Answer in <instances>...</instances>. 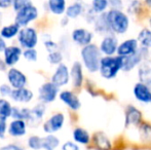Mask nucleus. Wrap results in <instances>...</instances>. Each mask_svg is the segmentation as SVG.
<instances>
[{"mask_svg":"<svg viewBox=\"0 0 151 150\" xmlns=\"http://www.w3.org/2000/svg\"><path fill=\"white\" fill-rule=\"evenodd\" d=\"M12 104L9 103V101H7L6 99H0V116L4 117L7 119L8 117H10L12 114Z\"/></svg>","mask_w":151,"mask_h":150,"instance_id":"nucleus-33","label":"nucleus"},{"mask_svg":"<svg viewBox=\"0 0 151 150\" xmlns=\"http://www.w3.org/2000/svg\"><path fill=\"white\" fill-rule=\"evenodd\" d=\"M12 90H14V88H12L9 83H3L0 85V95L3 97H10L12 94Z\"/></svg>","mask_w":151,"mask_h":150,"instance_id":"nucleus-39","label":"nucleus"},{"mask_svg":"<svg viewBox=\"0 0 151 150\" xmlns=\"http://www.w3.org/2000/svg\"><path fill=\"white\" fill-rule=\"evenodd\" d=\"M64 122H65L64 114L61 112L55 113L43 123V131L50 135L52 133H56L63 128Z\"/></svg>","mask_w":151,"mask_h":150,"instance_id":"nucleus-11","label":"nucleus"},{"mask_svg":"<svg viewBox=\"0 0 151 150\" xmlns=\"http://www.w3.org/2000/svg\"><path fill=\"white\" fill-rule=\"evenodd\" d=\"M71 38L73 40L74 43L78 44V45L86 46L91 43V40L93 38V34L88 31V29L84 28H76L72 31Z\"/></svg>","mask_w":151,"mask_h":150,"instance_id":"nucleus-13","label":"nucleus"},{"mask_svg":"<svg viewBox=\"0 0 151 150\" xmlns=\"http://www.w3.org/2000/svg\"><path fill=\"white\" fill-rule=\"evenodd\" d=\"M1 19H2V16H1V12H0V23H1Z\"/></svg>","mask_w":151,"mask_h":150,"instance_id":"nucleus-51","label":"nucleus"},{"mask_svg":"<svg viewBox=\"0 0 151 150\" xmlns=\"http://www.w3.org/2000/svg\"><path fill=\"white\" fill-rule=\"evenodd\" d=\"M118 39L114 34H107L104 36L100 43V50L105 56H114L117 54L118 48Z\"/></svg>","mask_w":151,"mask_h":150,"instance_id":"nucleus-8","label":"nucleus"},{"mask_svg":"<svg viewBox=\"0 0 151 150\" xmlns=\"http://www.w3.org/2000/svg\"><path fill=\"white\" fill-rule=\"evenodd\" d=\"M23 57L26 61L29 62H35L38 59V52L35 48H27L23 52Z\"/></svg>","mask_w":151,"mask_h":150,"instance_id":"nucleus-37","label":"nucleus"},{"mask_svg":"<svg viewBox=\"0 0 151 150\" xmlns=\"http://www.w3.org/2000/svg\"><path fill=\"white\" fill-rule=\"evenodd\" d=\"M108 0H93L91 1V8L93 9V11L97 14H102L107 12L106 10L108 9Z\"/></svg>","mask_w":151,"mask_h":150,"instance_id":"nucleus-32","label":"nucleus"},{"mask_svg":"<svg viewBox=\"0 0 151 150\" xmlns=\"http://www.w3.org/2000/svg\"><path fill=\"white\" fill-rule=\"evenodd\" d=\"M70 77L74 88H80L83 84V70L80 62H74L70 70Z\"/></svg>","mask_w":151,"mask_h":150,"instance_id":"nucleus-20","label":"nucleus"},{"mask_svg":"<svg viewBox=\"0 0 151 150\" xmlns=\"http://www.w3.org/2000/svg\"><path fill=\"white\" fill-rule=\"evenodd\" d=\"M6 128H7V124H6V118L1 117L0 116V138L4 136L6 132Z\"/></svg>","mask_w":151,"mask_h":150,"instance_id":"nucleus-43","label":"nucleus"},{"mask_svg":"<svg viewBox=\"0 0 151 150\" xmlns=\"http://www.w3.org/2000/svg\"><path fill=\"white\" fill-rule=\"evenodd\" d=\"M73 140L78 144L88 145L90 144L91 138L90 133L86 130H84L82 128H76L73 131Z\"/></svg>","mask_w":151,"mask_h":150,"instance_id":"nucleus-26","label":"nucleus"},{"mask_svg":"<svg viewBox=\"0 0 151 150\" xmlns=\"http://www.w3.org/2000/svg\"><path fill=\"white\" fill-rule=\"evenodd\" d=\"M29 3H31V0H14V4H12V8H14V10H16V11H19V10L22 9L23 7L28 5Z\"/></svg>","mask_w":151,"mask_h":150,"instance_id":"nucleus-40","label":"nucleus"},{"mask_svg":"<svg viewBox=\"0 0 151 150\" xmlns=\"http://www.w3.org/2000/svg\"><path fill=\"white\" fill-rule=\"evenodd\" d=\"M6 47H7V46H6L5 39L0 35V52H3Z\"/></svg>","mask_w":151,"mask_h":150,"instance_id":"nucleus-46","label":"nucleus"},{"mask_svg":"<svg viewBox=\"0 0 151 150\" xmlns=\"http://www.w3.org/2000/svg\"><path fill=\"white\" fill-rule=\"evenodd\" d=\"M150 103H151V100H150Z\"/></svg>","mask_w":151,"mask_h":150,"instance_id":"nucleus-52","label":"nucleus"},{"mask_svg":"<svg viewBox=\"0 0 151 150\" xmlns=\"http://www.w3.org/2000/svg\"><path fill=\"white\" fill-rule=\"evenodd\" d=\"M108 26L111 33L116 35H122L129 30V19L127 14L120 9H109L106 12Z\"/></svg>","mask_w":151,"mask_h":150,"instance_id":"nucleus-1","label":"nucleus"},{"mask_svg":"<svg viewBox=\"0 0 151 150\" xmlns=\"http://www.w3.org/2000/svg\"><path fill=\"white\" fill-rule=\"evenodd\" d=\"M0 96H1V95H0Z\"/></svg>","mask_w":151,"mask_h":150,"instance_id":"nucleus-53","label":"nucleus"},{"mask_svg":"<svg viewBox=\"0 0 151 150\" xmlns=\"http://www.w3.org/2000/svg\"><path fill=\"white\" fill-rule=\"evenodd\" d=\"M142 112L134 106H127L125 109V128H131V126H139L142 123Z\"/></svg>","mask_w":151,"mask_h":150,"instance_id":"nucleus-14","label":"nucleus"},{"mask_svg":"<svg viewBox=\"0 0 151 150\" xmlns=\"http://www.w3.org/2000/svg\"><path fill=\"white\" fill-rule=\"evenodd\" d=\"M138 76L140 81L151 86V61L146 59L139 65Z\"/></svg>","mask_w":151,"mask_h":150,"instance_id":"nucleus-21","label":"nucleus"},{"mask_svg":"<svg viewBox=\"0 0 151 150\" xmlns=\"http://www.w3.org/2000/svg\"><path fill=\"white\" fill-rule=\"evenodd\" d=\"M123 57L121 56H105L102 58L99 72L105 79L115 78L119 71H122Z\"/></svg>","mask_w":151,"mask_h":150,"instance_id":"nucleus-3","label":"nucleus"},{"mask_svg":"<svg viewBox=\"0 0 151 150\" xmlns=\"http://www.w3.org/2000/svg\"><path fill=\"white\" fill-rule=\"evenodd\" d=\"M43 44L48 52L58 50V44H57V42H55L54 40H52L50 38H48V39H43Z\"/></svg>","mask_w":151,"mask_h":150,"instance_id":"nucleus-38","label":"nucleus"},{"mask_svg":"<svg viewBox=\"0 0 151 150\" xmlns=\"http://www.w3.org/2000/svg\"><path fill=\"white\" fill-rule=\"evenodd\" d=\"M47 7L52 14L61 16L66 12L67 4H66V0H48Z\"/></svg>","mask_w":151,"mask_h":150,"instance_id":"nucleus-24","label":"nucleus"},{"mask_svg":"<svg viewBox=\"0 0 151 150\" xmlns=\"http://www.w3.org/2000/svg\"><path fill=\"white\" fill-rule=\"evenodd\" d=\"M109 6L111 9H122L123 8V1L122 0H108Z\"/></svg>","mask_w":151,"mask_h":150,"instance_id":"nucleus-41","label":"nucleus"},{"mask_svg":"<svg viewBox=\"0 0 151 150\" xmlns=\"http://www.w3.org/2000/svg\"><path fill=\"white\" fill-rule=\"evenodd\" d=\"M19 44L22 48H34L38 43V33L33 27H24L18 35Z\"/></svg>","mask_w":151,"mask_h":150,"instance_id":"nucleus-5","label":"nucleus"},{"mask_svg":"<svg viewBox=\"0 0 151 150\" xmlns=\"http://www.w3.org/2000/svg\"><path fill=\"white\" fill-rule=\"evenodd\" d=\"M93 27H95V31L100 34H110L111 31H110V28L108 26L107 23V19H106V12L105 14H102L97 16L95 22H93Z\"/></svg>","mask_w":151,"mask_h":150,"instance_id":"nucleus-23","label":"nucleus"},{"mask_svg":"<svg viewBox=\"0 0 151 150\" xmlns=\"http://www.w3.org/2000/svg\"><path fill=\"white\" fill-rule=\"evenodd\" d=\"M133 94L136 100L141 103H150L151 100V88L149 85L139 81L135 84L133 88Z\"/></svg>","mask_w":151,"mask_h":150,"instance_id":"nucleus-15","label":"nucleus"},{"mask_svg":"<svg viewBox=\"0 0 151 150\" xmlns=\"http://www.w3.org/2000/svg\"><path fill=\"white\" fill-rule=\"evenodd\" d=\"M60 145V140L54 135H47L42 138V149L44 150H55Z\"/></svg>","mask_w":151,"mask_h":150,"instance_id":"nucleus-29","label":"nucleus"},{"mask_svg":"<svg viewBox=\"0 0 151 150\" xmlns=\"http://www.w3.org/2000/svg\"><path fill=\"white\" fill-rule=\"evenodd\" d=\"M47 60L52 65H60L62 64V61H63V54L59 50L48 52Z\"/></svg>","mask_w":151,"mask_h":150,"instance_id":"nucleus-34","label":"nucleus"},{"mask_svg":"<svg viewBox=\"0 0 151 150\" xmlns=\"http://www.w3.org/2000/svg\"><path fill=\"white\" fill-rule=\"evenodd\" d=\"M59 95V88L54 84L52 81L44 82L39 88H38V99L43 104L54 102Z\"/></svg>","mask_w":151,"mask_h":150,"instance_id":"nucleus-6","label":"nucleus"},{"mask_svg":"<svg viewBox=\"0 0 151 150\" xmlns=\"http://www.w3.org/2000/svg\"><path fill=\"white\" fill-rule=\"evenodd\" d=\"M149 26H150V28H151V18L149 19Z\"/></svg>","mask_w":151,"mask_h":150,"instance_id":"nucleus-49","label":"nucleus"},{"mask_svg":"<svg viewBox=\"0 0 151 150\" xmlns=\"http://www.w3.org/2000/svg\"><path fill=\"white\" fill-rule=\"evenodd\" d=\"M142 10V3L140 0H132L127 6V11L132 14H138Z\"/></svg>","mask_w":151,"mask_h":150,"instance_id":"nucleus-36","label":"nucleus"},{"mask_svg":"<svg viewBox=\"0 0 151 150\" xmlns=\"http://www.w3.org/2000/svg\"><path fill=\"white\" fill-rule=\"evenodd\" d=\"M14 0H0V8L1 9H6V8L10 7L14 4Z\"/></svg>","mask_w":151,"mask_h":150,"instance_id":"nucleus-44","label":"nucleus"},{"mask_svg":"<svg viewBox=\"0 0 151 150\" xmlns=\"http://www.w3.org/2000/svg\"><path fill=\"white\" fill-rule=\"evenodd\" d=\"M0 150H23L21 148L20 146H18V145H14V144H8L6 145V146H3L0 148Z\"/></svg>","mask_w":151,"mask_h":150,"instance_id":"nucleus-45","label":"nucleus"},{"mask_svg":"<svg viewBox=\"0 0 151 150\" xmlns=\"http://www.w3.org/2000/svg\"><path fill=\"white\" fill-rule=\"evenodd\" d=\"M138 41L141 44V47L150 48L151 47V30L150 29H142L138 34Z\"/></svg>","mask_w":151,"mask_h":150,"instance_id":"nucleus-30","label":"nucleus"},{"mask_svg":"<svg viewBox=\"0 0 151 150\" xmlns=\"http://www.w3.org/2000/svg\"><path fill=\"white\" fill-rule=\"evenodd\" d=\"M80 56H81L82 64L88 72L95 73L99 71L101 60L103 58L100 47H98L93 43L83 46L80 50Z\"/></svg>","mask_w":151,"mask_h":150,"instance_id":"nucleus-2","label":"nucleus"},{"mask_svg":"<svg viewBox=\"0 0 151 150\" xmlns=\"http://www.w3.org/2000/svg\"><path fill=\"white\" fill-rule=\"evenodd\" d=\"M148 55V48L141 47L138 50L137 52L129 57H123V72H129L133 70L135 67L140 65L144 60H146V57Z\"/></svg>","mask_w":151,"mask_h":150,"instance_id":"nucleus-7","label":"nucleus"},{"mask_svg":"<svg viewBox=\"0 0 151 150\" xmlns=\"http://www.w3.org/2000/svg\"><path fill=\"white\" fill-rule=\"evenodd\" d=\"M21 29L22 28H21L17 23L6 25V26L1 28V30H0V35H1L4 39H12V38L18 36Z\"/></svg>","mask_w":151,"mask_h":150,"instance_id":"nucleus-27","label":"nucleus"},{"mask_svg":"<svg viewBox=\"0 0 151 150\" xmlns=\"http://www.w3.org/2000/svg\"><path fill=\"white\" fill-rule=\"evenodd\" d=\"M45 105L43 103L41 104H37L36 106H34L33 108L31 109V117L29 119V123L30 124H36L39 121H41L42 117L44 116V113H45Z\"/></svg>","mask_w":151,"mask_h":150,"instance_id":"nucleus-28","label":"nucleus"},{"mask_svg":"<svg viewBox=\"0 0 151 150\" xmlns=\"http://www.w3.org/2000/svg\"><path fill=\"white\" fill-rule=\"evenodd\" d=\"M50 81L54 84H56L58 88L64 86L66 84L69 83L70 81V71L69 68L67 67V65L65 64H60L58 65V67L55 70L54 74L52 75V80Z\"/></svg>","mask_w":151,"mask_h":150,"instance_id":"nucleus-9","label":"nucleus"},{"mask_svg":"<svg viewBox=\"0 0 151 150\" xmlns=\"http://www.w3.org/2000/svg\"><path fill=\"white\" fill-rule=\"evenodd\" d=\"M28 146L34 150L42 149V138L38 136H31L28 139Z\"/></svg>","mask_w":151,"mask_h":150,"instance_id":"nucleus-35","label":"nucleus"},{"mask_svg":"<svg viewBox=\"0 0 151 150\" xmlns=\"http://www.w3.org/2000/svg\"><path fill=\"white\" fill-rule=\"evenodd\" d=\"M139 135L141 141L146 143L151 142V124L148 122H142L139 126Z\"/></svg>","mask_w":151,"mask_h":150,"instance_id":"nucleus-31","label":"nucleus"},{"mask_svg":"<svg viewBox=\"0 0 151 150\" xmlns=\"http://www.w3.org/2000/svg\"><path fill=\"white\" fill-rule=\"evenodd\" d=\"M60 100L66 106L69 107L71 110H78L81 107V102L78 99V97L70 90H63L60 93Z\"/></svg>","mask_w":151,"mask_h":150,"instance_id":"nucleus-17","label":"nucleus"},{"mask_svg":"<svg viewBox=\"0 0 151 150\" xmlns=\"http://www.w3.org/2000/svg\"><path fill=\"white\" fill-rule=\"evenodd\" d=\"M5 68H6V65H5V63H4L3 59L0 58V71H4Z\"/></svg>","mask_w":151,"mask_h":150,"instance_id":"nucleus-47","label":"nucleus"},{"mask_svg":"<svg viewBox=\"0 0 151 150\" xmlns=\"http://www.w3.org/2000/svg\"><path fill=\"white\" fill-rule=\"evenodd\" d=\"M139 50V41L135 38H129L124 41H122L118 45L117 48V56L121 57H129L134 55Z\"/></svg>","mask_w":151,"mask_h":150,"instance_id":"nucleus-16","label":"nucleus"},{"mask_svg":"<svg viewBox=\"0 0 151 150\" xmlns=\"http://www.w3.org/2000/svg\"><path fill=\"white\" fill-rule=\"evenodd\" d=\"M38 14H39L38 8L31 2L28 5L23 7L22 9L17 11L14 20L21 28H24V27H28L30 23L34 22L38 18Z\"/></svg>","mask_w":151,"mask_h":150,"instance_id":"nucleus-4","label":"nucleus"},{"mask_svg":"<svg viewBox=\"0 0 151 150\" xmlns=\"http://www.w3.org/2000/svg\"><path fill=\"white\" fill-rule=\"evenodd\" d=\"M23 55V50L21 46L18 45H10L5 48L3 52V61L6 66L10 67L17 64L20 61L21 57Z\"/></svg>","mask_w":151,"mask_h":150,"instance_id":"nucleus-12","label":"nucleus"},{"mask_svg":"<svg viewBox=\"0 0 151 150\" xmlns=\"http://www.w3.org/2000/svg\"><path fill=\"white\" fill-rule=\"evenodd\" d=\"M84 10H86V8L81 2H74V3L70 4L69 6H67L65 14L68 19H77L83 14Z\"/></svg>","mask_w":151,"mask_h":150,"instance_id":"nucleus-25","label":"nucleus"},{"mask_svg":"<svg viewBox=\"0 0 151 150\" xmlns=\"http://www.w3.org/2000/svg\"><path fill=\"white\" fill-rule=\"evenodd\" d=\"M7 80H8V83L12 85V88L14 90L26 88V84H27L26 75L17 68H12V67L7 71Z\"/></svg>","mask_w":151,"mask_h":150,"instance_id":"nucleus-10","label":"nucleus"},{"mask_svg":"<svg viewBox=\"0 0 151 150\" xmlns=\"http://www.w3.org/2000/svg\"><path fill=\"white\" fill-rule=\"evenodd\" d=\"M12 101L18 103H29L33 100L34 94L31 90L27 88H17L12 90V94L10 96Z\"/></svg>","mask_w":151,"mask_h":150,"instance_id":"nucleus-19","label":"nucleus"},{"mask_svg":"<svg viewBox=\"0 0 151 150\" xmlns=\"http://www.w3.org/2000/svg\"><path fill=\"white\" fill-rule=\"evenodd\" d=\"M62 150H79V147L76 143L68 141V142L64 143V145L62 146Z\"/></svg>","mask_w":151,"mask_h":150,"instance_id":"nucleus-42","label":"nucleus"},{"mask_svg":"<svg viewBox=\"0 0 151 150\" xmlns=\"http://www.w3.org/2000/svg\"><path fill=\"white\" fill-rule=\"evenodd\" d=\"M27 132V122L22 119H14L8 126V133L12 137H22Z\"/></svg>","mask_w":151,"mask_h":150,"instance_id":"nucleus-22","label":"nucleus"},{"mask_svg":"<svg viewBox=\"0 0 151 150\" xmlns=\"http://www.w3.org/2000/svg\"><path fill=\"white\" fill-rule=\"evenodd\" d=\"M74 1H75V2H81L82 0H74Z\"/></svg>","mask_w":151,"mask_h":150,"instance_id":"nucleus-50","label":"nucleus"},{"mask_svg":"<svg viewBox=\"0 0 151 150\" xmlns=\"http://www.w3.org/2000/svg\"><path fill=\"white\" fill-rule=\"evenodd\" d=\"M93 144L97 150H112V143L103 132H97L93 136Z\"/></svg>","mask_w":151,"mask_h":150,"instance_id":"nucleus-18","label":"nucleus"},{"mask_svg":"<svg viewBox=\"0 0 151 150\" xmlns=\"http://www.w3.org/2000/svg\"><path fill=\"white\" fill-rule=\"evenodd\" d=\"M144 2H145V4L148 7H151V0H144Z\"/></svg>","mask_w":151,"mask_h":150,"instance_id":"nucleus-48","label":"nucleus"}]
</instances>
